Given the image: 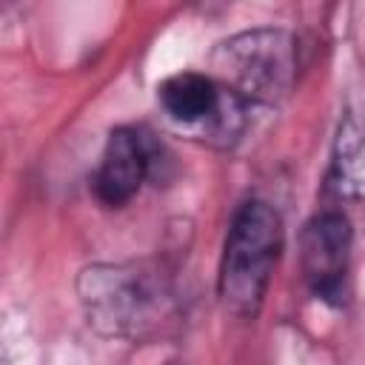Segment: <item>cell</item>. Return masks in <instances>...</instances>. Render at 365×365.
<instances>
[{
  "mask_svg": "<svg viewBox=\"0 0 365 365\" xmlns=\"http://www.w3.org/2000/svg\"><path fill=\"white\" fill-rule=\"evenodd\" d=\"M168 365H182V362H168Z\"/></svg>",
  "mask_w": 365,
  "mask_h": 365,
  "instance_id": "obj_8",
  "label": "cell"
},
{
  "mask_svg": "<svg viewBox=\"0 0 365 365\" xmlns=\"http://www.w3.org/2000/svg\"><path fill=\"white\" fill-rule=\"evenodd\" d=\"M282 237V220L268 202L248 200L234 211L217 274V297L228 314L240 319L259 314Z\"/></svg>",
  "mask_w": 365,
  "mask_h": 365,
  "instance_id": "obj_2",
  "label": "cell"
},
{
  "mask_svg": "<svg viewBox=\"0 0 365 365\" xmlns=\"http://www.w3.org/2000/svg\"><path fill=\"white\" fill-rule=\"evenodd\" d=\"M214 80L245 106H277L297 80V43L282 29H251L211 54Z\"/></svg>",
  "mask_w": 365,
  "mask_h": 365,
  "instance_id": "obj_3",
  "label": "cell"
},
{
  "mask_svg": "<svg viewBox=\"0 0 365 365\" xmlns=\"http://www.w3.org/2000/svg\"><path fill=\"white\" fill-rule=\"evenodd\" d=\"M354 228L351 220L339 208H325L314 214L299 237V259L302 277L311 294L322 302L339 305L348 279Z\"/></svg>",
  "mask_w": 365,
  "mask_h": 365,
  "instance_id": "obj_4",
  "label": "cell"
},
{
  "mask_svg": "<svg viewBox=\"0 0 365 365\" xmlns=\"http://www.w3.org/2000/svg\"><path fill=\"white\" fill-rule=\"evenodd\" d=\"M157 97H160V106L168 114V120L185 125V128H197L202 134V128L217 117L225 88L211 74L180 71L160 83Z\"/></svg>",
  "mask_w": 365,
  "mask_h": 365,
  "instance_id": "obj_7",
  "label": "cell"
},
{
  "mask_svg": "<svg viewBox=\"0 0 365 365\" xmlns=\"http://www.w3.org/2000/svg\"><path fill=\"white\" fill-rule=\"evenodd\" d=\"M157 168V145L137 128H114L94 171V194L103 205L128 202Z\"/></svg>",
  "mask_w": 365,
  "mask_h": 365,
  "instance_id": "obj_5",
  "label": "cell"
},
{
  "mask_svg": "<svg viewBox=\"0 0 365 365\" xmlns=\"http://www.w3.org/2000/svg\"><path fill=\"white\" fill-rule=\"evenodd\" d=\"M77 294L88 325L111 339L151 342L180 317L174 279L154 259L88 265L77 277Z\"/></svg>",
  "mask_w": 365,
  "mask_h": 365,
  "instance_id": "obj_1",
  "label": "cell"
},
{
  "mask_svg": "<svg viewBox=\"0 0 365 365\" xmlns=\"http://www.w3.org/2000/svg\"><path fill=\"white\" fill-rule=\"evenodd\" d=\"M328 191L348 220H365V123L351 111L342 114L334 134Z\"/></svg>",
  "mask_w": 365,
  "mask_h": 365,
  "instance_id": "obj_6",
  "label": "cell"
}]
</instances>
